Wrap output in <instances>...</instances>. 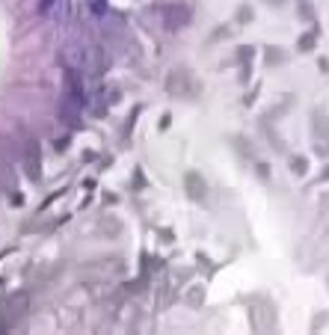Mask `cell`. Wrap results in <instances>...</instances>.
<instances>
[{
	"label": "cell",
	"mask_w": 329,
	"mask_h": 335,
	"mask_svg": "<svg viewBox=\"0 0 329 335\" xmlns=\"http://www.w3.org/2000/svg\"><path fill=\"white\" fill-rule=\"evenodd\" d=\"M187 184H190V196H193V199H202V190H205V187H202V181H199L196 172L187 175Z\"/></svg>",
	"instance_id": "obj_4"
},
{
	"label": "cell",
	"mask_w": 329,
	"mask_h": 335,
	"mask_svg": "<svg viewBox=\"0 0 329 335\" xmlns=\"http://www.w3.org/2000/svg\"><path fill=\"white\" fill-rule=\"evenodd\" d=\"M24 163H27V175H30V181H39L42 178V157H39V145H36L33 139L27 142V151H24Z\"/></svg>",
	"instance_id": "obj_2"
},
{
	"label": "cell",
	"mask_w": 329,
	"mask_h": 335,
	"mask_svg": "<svg viewBox=\"0 0 329 335\" xmlns=\"http://www.w3.org/2000/svg\"><path fill=\"white\" fill-rule=\"evenodd\" d=\"M166 92L169 95H196L199 83L193 80V74L187 68H175L169 77H166Z\"/></svg>",
	"instance_id": "obj_1"
},
{
	"label": "cell",
	"mask_w": 329,
	"mask_h": 335,
	"mask_svg": "<svg viewBox=\"0 0 329 335\" xmlns=\"http://www.w3.org/2000/svg\"><path fill=\"white\" fill-rule=\"evenodd\" d=\"M166 12H169V27H181V24H187V18H190V12H187L184 6H169Z\"/></svg>",
	"instance_id": "obj_3"
}]
</instances>
